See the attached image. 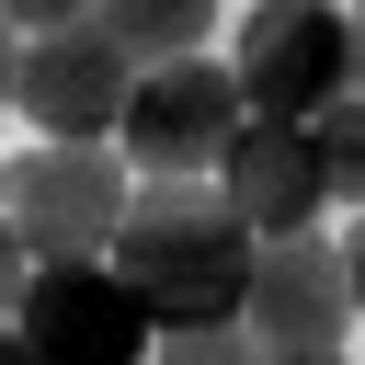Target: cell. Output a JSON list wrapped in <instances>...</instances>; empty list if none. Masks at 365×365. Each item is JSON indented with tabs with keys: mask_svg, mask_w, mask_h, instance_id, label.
<instances>
[{
	"mask_svg": "<svg viewBox=\"0 0 365 365\" xmlns=\"http://www.w3.org/2000/svg\"><path fill=\"white\" fill-rule=\"evenodd\" d=\"M228 80H240L251 125H319L354 91V23L331 0H262L228 23Z\"/></svg>",
	"mask_w": 365,
	"mask_h": 365,
	"instance_id": "7a4b0ae2",
	"label": "cell"
},
{
	"mask_svg": "<svg viewBox=\"0 0 365 365\" xmlns=\"http://www.w3.org/2000/svg\"><path fill=\"white\" fill-rule=\"evenodd\" d=\"M297 365H354V354H297Z\"/></svg>",
	"mask_w": 365,
	"mask_h": 365,
	"instance_id": "e0dca14e",
	"label": "cell"
},
{
	"mask_svg": "<svg viewBox=\"0 0 365 365\" xmlns=\"http://www.w3.org/2000/svg\"><path fill=\"white\" fill-rule=\"evenodd\" d=\"M308 137H319V171H331V205H342V217H365V91H342V103H331V114H319Z\"/></svg>",
	"mask_w": 365,
	"mask_h": 365,
	"instance_id": "30bf717a",
	"label": "cell"
},
{
	"mask_svg": "<svg viewBox=\"0 0 365 365\" xmlns=\"http://www.w3.org/2000/svg\"><path fill=\"white\" fill-rule=\"evenodd\" d=\"M251 262H262V240L228 217L217 182H194V171H137L125 228H114V274H125V297L148 308V331H228V319L251 308Z\"/></svg>",
	"mask_w": 365,
	"mask_h": 365,
	"instance_id": "6da1fadb",
	"label": "cell"
},
{
	"mask_svg": "<svg viewBox=\"0 0 365 365\" xmlns=\"http://www.w3.org/2000/svg\"><path fill=\"white\" fill-rule=\"evenodd\" d=\"M91 34H103L137 80H160V68H194V57L217 46V11H205V0H114V11H91Z\"/></svg>",
	"mask_w": 365,
	"mask_h": 365,
	"instance_id": "9c48e42d",
	"label": "cell"
},
{
	"mask_svg": "<svg viewBox=\"0 0 365 365\" xmlns=\"http://www.w3.org/2000/svg\"><path fill=\"white\" fill-rule=\"evenodd\" d=\"M0 194H11V160H0Z\"/></svg>",
	"mask_w": 365,
	"mask_h": 365,
	"instance_id": "ac0fdd59",
	"label": "cell"
},
{
	"mask_svg": "<svg viewBox=\"0 0 365 365\" xmlns=\"http://www.w3.org/2000/svg\"><path fill=\"white\" fill-rule=\"evenodd\" d=\"M0 103H23V46H11V23H0Z\"/></svg>",
	"mask_w": 365,
	"mask_h": 365,
	"instance_id": "4fadbf2b",
	"label": "cell"
},
{
	"mask_svg": "<svg viewBox=\"0 0 365 365\" xmlns=\"http://www.w3.org/2000/svg\"><path fill=\"white\" fill-rule=\"evenodd\" d=\"M251 125V103H240V80H228V57H194V68H160V80H137V103H125V171H194V182H217V160H228V137Z\"/></svg>",
	"mask_w": 365,
	"mask_h": 365,
	"instance_id": "5b68a950",
	"label": "cell"
},
{
	"mask_svg": "<svg viewBox=\"0 0 365 365\" xmlns=\"http://www.w3.org/2000/svg\"><path fill=\"white\" fill-rule=\"evenodd\" d=\"M11 331H23L34 365H148V354H160V331H148V308L125 297L114 262H34Z\"/></svg>",
	"mask_w": 365,
	"mask_h": 365,
	"instance_id": "277c9868",
	"label": "cell"
},
{
	"mask_svg": "<svg viewBox=\"0 0 365 365\" xmlns=\"http://www.w3.org/2000/svg\"><path fill=\"white\" fill-rule=\"evenodd\" d=\"M217 194H228V217H240L262 251H274V240H308V228L331 217L319 137H308V125H240L228 160H217Z\"/></svg>",
	"mask_w": 365,
	"mask_h": 365,
	"instance_id": "ba28073f",
	"label": "cell"
},
{
	"mask_svg": "<svg viewBox=\"0 0 365 365\" xmlns=\"http://www.w3.org/2000/svg\"><path fill=\"white\" fill-rule=\"evenodd\" d=\"M240 331L274 354V365H297V354H342L354 342V262H342V240H274L262 262H251V308H240Z\"/></svg>",
	"mask_w": 365,
	"mask_h": 365,
	"instance_id": "8992f818",
	"label": "cell"
},
{
	"mask_svg": "<svg viewBox=\"0 0 365 365\" xmlns=\"http://www.w3.org/2000/svg\"><path fill=\"white\" fill-rule=\"evenodd\" d=\"M0 365H34V354H23V331H0Z\"/></svg>",
	"mask_w": 365,
	"mask_h": 365,
	"instance_id": "2e32d148",
	"label": "cell"
},
{
	"mask_svg": "<svg viewBox=\"0 0 365 365\" xmlns=\"http://www.w3.org/2000/svg\"><path fill=\"white\" fill-rule=\"evenodd\" d=\"M148 365H274V354L228 319V331H160V354H148Z\"/></svg>",
	"mask_w": 365,
	"mask_h": 365,
	"instance_id": "8fae6325",
	"label": "cell"
},
{
	"mask_svg": "<svg viewBox=\"0 0 365 365\" xmlns=\"http://www.w3.org/2000/svg\"><path fill=\"white\" fill-rule=\"evenodd\" d=\"M125 103H137V68L80 23L57 46H23V114H34V148H114L125 137Z\"/></svg>",
	"mask_w": 365,
	"mask_h": 365,
	"instance_id": "52a82bcc",
	"label": "cell"
},
{
	"mask_svg": "<svg viewBox=\"0 0 365 365\" xmlns=\"http://www.w3.org/2000/svg\"><path fill=\"white\" fill-rule=\"evenodd\" d=\"M342 23H354V91H365V11H342Z\"/></svg>",
	"mask_w": 365,
	"mask_h": 365,
	"instance_id": "9a60e30c",
	"label": "cell"
},
{
	"mask_svg": "<svg viewBox=\"0 0 365 365\" xmlns=\"http://www.w3.org/2000/svg\"><path fill=\"white\" fill-rule=\"evenodd\" d=\"M125 194H137L125 148H23L0 217H11V240H23L34 262H114Z\"/></svg>",
	"mask_w": 365,
	"mask_h": 365,
	"instance_id": "3957f363",
	"label": "cell"
},
{
	"mask_svg": "<svg viewBox=\"0 0 365 365\" xmlns=\"http://www.w3.org/2000/svg\"><path fill=\"white\" fill-rule=\"evenodd\" d=\"M342 262H354V319H365V217H354V240H342Z\"/></svg>",
	"mask_w": 365,
	"mask_h": 365,
	"instance_id": "5bb4252c",
	"label": "cell"
},
{
	"mask_svg": "<svg viewBox=\"0 0 365 365\" xmlns=\"http://www.w3.org/2000/svg\"><path fill=\"white\" fill-rule=\"evenodd\" d=\"M23 285H34V251L11 240V217H0V331H11V308H23Z\"/></svg>",
	"mask_w": 365,
	"mask_h": 365,
	"instance_id": "7c38bea8",
	"label": "cell"
}]
</instances>
